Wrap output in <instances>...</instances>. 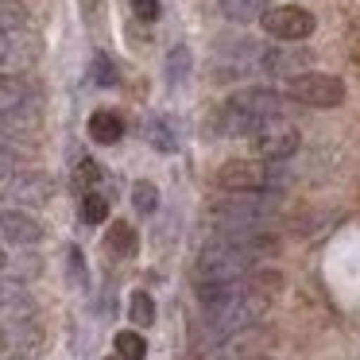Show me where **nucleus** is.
I'll return each instance as SVG.
<instances>
[{"instance_id":"obj_1","label":"nucleus","mask_w":360,"mask_h":360,"mask_svg":"<svg viewBox=\"0 0 360 360\" xmlns=\"http://www.w3.org/2000/svg\"><path fill=\"white\" fill-rule=\"evenodd\" d=\"M271 117H283V97L275 94V89L252 86V89L233 94L221 105V132L225 136H252Z\"/></svg>"},{"instance_id":"obj_2","label":"nucleus","mask_w":360,"mask_h":360,"mask_svg":"<svg viewBox=\"0 0 360 360\" xmlns=\"http://www.w3.org/2000/svg\"><path fill=\"white\" fill-rule=\"evenodd\" d=\"M279 213V198L275 194H229L217 202L213 221H217L221 236L233 233H267V225Z\"/></svg>"},{"instance_id":"obj_3","label":"nucleus","mask_w":360,"mask_h":360,"mask_svg":"<svg viewBox=\"0 0 360 360\" xmlns=\"http://www.w3.org/2000/svg\"><path fill=\"white\" fill-rule=\"evenodd\" d=\"M248 271H252V256H244L240 248H233L221 236L198 252V264H194L198 287H205V283H233V279H244Z\"/></svg>"},{"instance_id":"obj_4","label":"nucleus","mask_w":360,"mask_h":360,"mask_svg":"<svg viewBox=\"0 0 360 360\" xmlns=\"http://www.w3.org/2000/svg\"><path fill=\"white\" fill-rule=\"evenodd\" d=\"M279 174L283 171H275L264 159H233L217 171V186L229 194H275V186L283 182Z\"/></svg>"},{"instance_id":"obj_5","label":"nucleus","mask_w":360,"mask_h":360,"mask_svg":"<svg viewBox=\"0 0 360 360\" xmlns=\"http://www.w3.org/2000/svg\"><path fill=\"white\" fill-rule=\"evenodd\" d=\"M287 97L298 105H310V109H337L345 101V82L333 78V74L302 70L287 82Z\"/></svg>"},{"instance_id":"obj_6","label":"nucleus","mask_w":360,"mask_h":360,"mask_svg":"<svg viewBox=\"0 0 360 360\" xmlns=\"http://www.w3.org/2000/svg\"><path fill=\"white\" fill-rule=\"evenodd\" d=\"M248 140H252V148H256V155L264 159V163H283V159H290L298 151L302 136H298V128L290 124L287 117H271V120H264Z\"/></svg>"},{"instance_id":"obj_7","label":"nucleus","mask_w":360,"mask_h":360,"mask_svg":"<svg viewBox=\"0 0 360 360\" xmlns=\"http://www.w3.org/2000/svg\"><path fill=\"white\" fill-rule=\"evenodd\" d=\"M259 20H264L267 35L287 39V43H298V39H310V35H314V12L298 8V4H279V8H267Z\"/></svg>"},{"instance_id":"obj_8","label":"nucleus","mask_w":360,"mask_h":360,"mask_svg":"<svg viewBox=\"0 0 360 360\" xmlns=\"http://www.w3.org/2000/svg\"><path fill=\"white\" fill-rule=\"evenodd\" d=\"M0 236L12 244H39L43 240V225L32 221L27 213H0Z\"/></svg>"},{"instance_id":"obj_9","label":"nucleus","mask_w":360,"mask_h":360,"mask_svg":"<svg viewBox=\"0 0 360 360\" xmlns=\"http://www.w3.org/2000/svg\"><path fill=\"white\" fill-rule=\"evenodd\" d=\"M306 63H310L306 51H264V55H259V66H264L267 74H287V78L302 74Z\"/></svg>"},{"instance_id":"obj_10","label":"nucleus","mask_w":360,"mask_h":360,"mask_svg":"<svg viewBox=\"0 0 360 360\" xmlns=\"http://www.w3.org/2000/svg\"><path fill=\"white\" fill-rule=\"evenodd\" d=\"M120 136H124V120L117 117L112 109H97L94 117H89V140L94 143H120Z\"/></svg>"},{"instance_id":"obj_11","label":"nucleus","mask_w":360,"mask_h":360,"mask_svg":"<svg viewBox=\"0 0 360 360\" xmlns=\"http://www.w3.org/2000/svg\"><path fill=\"white\" fill-rule=\"evenodd\" d=\"M221 12L233 24H252L267 12V0H221Z\"/></svg>"},{"instance_id":"obj_12","label":"nucleus","mask_w":360,"mask_h":360,"mask_svg":"<svg viewBox=\"0 0 360 360\" xmlns=\"http://www.w3.org/2000/svg\"><path fill=\"white\" fill-rule=\"evenodd\" d=\"M12 194H16L20 202H43V198L51 194V186L39 174H12Z\"/></svg>"},{"instance_id":"obj_13","label":"nucleus","mask_w":360,"mask_h":360,"mask_svg":"<svg viewBox=\"0 0 360 360\" xmlns=\"http://www.w3.org/2000/svg\"><path fill=\"white\" fill-rule=\"evenodd\" d=\"M143 136H148V143H151L155 151H174V148H179V136H174V128L167 124L163 117H148Z\"/></svg>"},{"instance_id":"obj_14","label":"nucleus","mask_w":360,"mask_h":360,"mask_svg":"<svg viewBox=\"0 0 360 360\" xmlns=\"http://www.w3.org/2000/svg\"><path fill=\"white\" fill-rule=\"evenodd\" d=\"M27 101V86L20 78H0V117L8 112H20Z\"/></svg>"},{"instance_id":"obj_15","label":"nucleus","mask_w":360,"mask_h":360,"mask_svg":"<svg viewBox=\"0 0 360 360\" xmlns=\"http://www.w3.org/2000/svg\"><path fill=\"white\" fill-rule=\"evenodd\" d=\"M105 244H109L112 256H132V252H136V233H132V225H128V221H112Z\"/></svg>"},{"instance_id":"obj_16","label":"nucleus","mask_w":360,"mask_h":360,"mask_svg":"<svg viewBox=\"0 0 360 360\" xmlns=\"http://www.w3.org/2000/svg\"><path fill=\"white\" fill-rule=\"evenodd\" d=\"M143 356H148V341L136 329L117 333V360H143Z\"/></svg>"},{"instance_id":"obj_17","label":"nucleus","mask_w":360,"mask_h":360,"mask_svg":"<svg viewBox=\"0 0 360 360\" xmlns=\"http://www.w3.org/2000/svg\"><path fill=\"white\" fill-rule=\"evenodd\" d=\"M27 24V8L20 0H0V32H20Z\"/></svg>"},{"instance_id":"obj_18","label":"nucleus","mask_w":360,"mask_h":360,"mask_svg":"<svg viewBox=\"0 0 360 360\" xmlns=\"http://www.w3.org/2000/svg\"><path fill=\"white\" fill-rule=\"evenodd\" d=\"M128 314H132V326L148 329L151 321H155V302H151V295L136 290V295H132V302H128Z\"/></svg>"},{"instance_id":"obj_19","label":"nucleus","mask_w":360,"mask_h":360,"mask_svg":"<svg viewBox=\"0 0 360 360\" xmlns=\"http://www.w3.org/2000/svg\"><path fill=\"white\" fill-rule=\"evenodd\" d=\"M105 217H109V198H105L101 190H94V194L82 198V221H89V225H101Z\"/></svg>"},{"instance_id":"obj_20","label":"nucleus","mask_w":360,"mask_h":360,"mask_svg":"<svg viewBox=\"0 0 360 360\" xmlns=\"http://www.w3.org/2000/svg\"><path fill=\"white\" fill-rule=\"evenodd\" d=\"M190 74V51L186 47H174L171 55H167V82L171 86H182Z\"/></svg>"},{"instance_id":"obj_21","label":"nucleus","mask_w":360,"mask_h":360,"mask_svg":"<svg viewBox=\"0 0 360 360\" xmlns=\"http://www.w3.org/2000/svg\"><path fill=\"white\" fill-rule=\"evenodd\" d=\"M132 205L140 213H155L159 210V190H155V182H136L132 186Z\"/></svg>"},{"instance_id":"obj_22","label":"nucleus","mask_w":360,"mask_h":360,"mask_svg":"<svg viewBox=\"0 0 360 360\" xmlns=\"http://www.w3.org/2000/svg\"><path fill=\"white\" fill-rule=\"evenodd\" d=\"M101 182H105V171H101V167H97L94 159H82V163H78V186L86 190V194H94Z\"/></svg>"},{"instance_id":"obj_23","label":"nucleus","mask_w":360,"mask_h":360,"mask_svg":"<svg viewBox=\"0 0 360 360\" xmlns=\"http://www.w3.org/2000/svg\"><path fill=\"white\" fill-rule=\"evenodd\" d=\"M94 82L97 86H117V66H112V58L109 55H94Z\"/></svg>"},{"instance_id":"obj_24","label":"nucleus","mask_w":360,"mask_h":360,"mask_svg":"<svg viewBox=\"0 0 360 360\" xmlns=\"http://www.w3.org/2000/svg\"><path fill=\"white\" fill-rule=\"evenodd\" d=\"M20 298H24V287H20V283L0 279V310H4V306H16Z\"/></svg>"},{"instance_id":"obj_25","label":"nucleus","mask_w":360,"mask_h":360,"mask_svg":"<svg viewBox=\"0 0 360 360\" xmlns=\"http://www.w3.org/2000/svg\"><path fill=\"white\" fill-rule=\"evenodd\" d=\"M132 12L143 20V24H155L159 20V0H132Z\"/></svg>"},{"instance_id":"obj_26","label":"nucleus","mask_w":360,"mask_h":360,"mask_svg":"<svg viewBox=\"0 0 360 360\" xmlns=\"http://www.w3.org/2000/svg\"><path fill=\"white\" fill-rule=\"evenodd\" d=\"M66 259H70V279L74 283H86V259H82V252L70 248V252H66Z\"/></svg>"},{"instance_id":"obj_27","label":"nucleus","mask_w":360,"mask_h":360,"mask_svg":"<svg viewBox=\"0 0 360 360\" xmlns=\"http://www.w3.org/2000/svg\"><path fill=\"white\" fill-rule=\"evenodd\" d=\"M4 58H8V35L0 32V63H4Z\"/></svg>"},{"instance_id":"obj_28","label":"nucleus","mask_w":360,"mask_h":360,"mask_svg":"<svg viewBox=\"0 0 360 360\" xmlns=\"http://www.w3.org/2000/svg\"><path fill=\"white\" fill-rule=\"evenodd\" d=\"M4 264H8V259H4V248H0V267H4Z\"/></svg>"},{"instance_id":"obj_29","label":"nucleus","mask_w":360,"mask_h":360,"mask_svg":"<svg viewBox=\"0 0 360 360\" xmlns=\"http://www.w3.org/2000/svg\"><path fill=\"white\" fill-rule=\"evenodd\" d=\"M0 349H4V329H0Z\"/></svg>"},{"instance_id":"obj_30","label":"nucleus","mask_w":360,"mask_h":360,"mask_svg":"<svg viewBox=\"0 0 360 360\" xmlns=\"http://www.w3.org/2000/svg\"><path fill=\"white\" fill-rule=\"evenodd\" d=\"M12 360H24V356H12Z\"/></svg>"},{"instance_id":"obj_31","label":"nucleus","mask_w":360,"mask_h":360,"mask_svg":"<svg viewBox=\"0 0 360 360\" xmlns=\"http://www.w3.org/2000/svg\"><path fill=\"white\" fill-rule=\"evenodd\" d=\"M0 205H4V202H0ZM0 213H4V210H0Z\"/></svg>"}]
</instances>
